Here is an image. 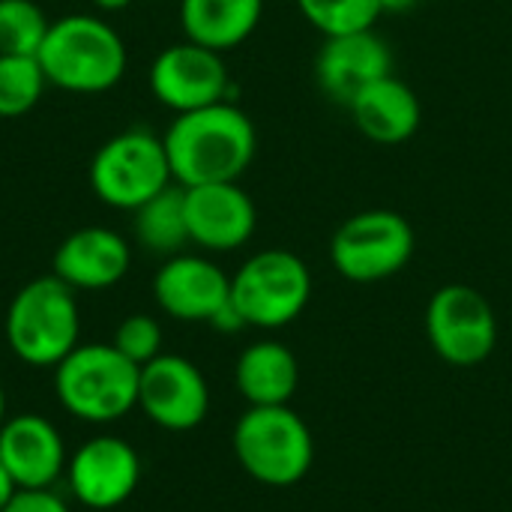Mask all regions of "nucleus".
I'll return each mask as SVG.
<instances>
[{
  "label": "nucleus",
  "mask_w": 512,
  "mask_h": 512,
  "mask_svg": "<svg viewBox=\"0 0 512 512\" xmlns=\"http://www.w3.org/2000/svg\"><path fill=\"white\" fill-rule=\"evenodd\" d=\"M210 327H213V330H219V333H240V330H243V327H249V324L243 321V315L237 312V306L228 300V303L213 315Z\"/></svg>",
  "instance_id": "nucleus-27"
},
{
  "label": "nucleus",
  "mask_w": 512,
  "mask_h": 512,
  "mask_svg": "<svg viewBox=\"0 0 512 512\" xmlns=\"http://www.w3.org/2000/svg\"><path fill=\"white\" fill-rule=\"evenodd\" d=\"M234 381L249 405H288L300 387V363L288 345L261 339L237 357Z\"/></svg>",
  "instance_id": "nucleus-19"
},
{
  "label": "nucleus",
  "mask_w": 512,
  "mask_h": 512,
  "mask_svg": "<svg viewBox=\"0 0 512 512\" xmlns=\"http://www.w3.org/2000/svg\"><path fill=\"white\" fill-rule=\"evenodd\" d=\"M138 408L165 432H192L207 420L210 387L192 360L180 354H159L141 366Z\"/></svg>",
  "instance_id": "nucleus-12"
},
{
  "label": "nucleus",
  "mask_w": 512,
  "mask_h": 512,
  "mask_svg": "<svg viewBox=\"0 0 512 512\" xmlns=\"http://www.w3.org/2000/svg\"><path fill=\"white\" fill-rule=\"evenodd\" d=\"M150 93L174 114L228 102L231 75L219 51L198 42H174L150 63Z\"/></svg>",
  "instance_id": "nucleus-10"
},
{
  "label": "nucleus",
  "mask_w": 512,
  "mask_h": 512,
  "mask_svg": "<svg viewBox=\"0 0 512 512\" xmlns=\"http://www.w3.org/2000/svg\"><path fill=\"white\" fill-rule=\"evenodd\" d=\"M36 60L48 84L66 93L96 96L123 81L129 54L123 36L105 18L72 12L48 24Z\"/></svg>",
  "instance_id": "nucleus-2"
},
{
  "label": "nucleus",
  "mask_w": 512,
  "mask_h": 512,
  "mask_svg": "<svg viewBox=\"0 0 512 512\" xmlns=\"http://www.w3.org/2000/svg\"><path fill=\"white\" fill-rule=\"evenodd\" d=\"M96 9H102V12H123V9H129L135 0H90Z\"/></svg>",
  "instance_id": "nucleus-30"
},
{
  "label": "nucleus",
  "mask_w": 512,
  "mask_h": 512,
  "mask_svg": "<svg viewBox=\"0 0 512 512\" xmlns=\"http://www.w3.org/2000/svg\"><path fill=\"white\" fill-rule=\"evenodd\" d=\"M153 300L168 318L210 324L231 300V276H225V270L210 258L180 252L156 270Z\"/></svg>",
  "instance_id": "nucleus-13"
},
{
  "label": "nucleus",
  "mask_w": 512,
  "mask_h": 512,
  "mask_svg": "<svg viewBox=\"0 0 512 512\" xmlns=\"http://www.w3.org/2000/svg\"><path fill=\"white\" fill-rule=\"evenodd\" d=\"M132 231L135 240L156 255H180L189 243V225H186V192L183 186L171 183L150 201H144L138 210H132Z\"/></svg>",
  "instance_id": "nucleus-21"
},
{
  "label": "nucleus",
  "mask_w": 512,
  "mask_h": 512,
  "mask_svg": "<svg viewBox=\"0 0 512 512\" xmlns=\"http://www.w3.org/2000/svg\"><path fill=\"white\" fill-rule=\"evenodd\" d=\"M426 336L432 351L450 366H480L498 345L492 303L471 285H444L426 306Z\"/></svg>",
  "instance_id": "nucleus-9"
},
{
  "label": "nucleus",
  "mask_w": 512,
  "mask_h": 512,
  "mask_svg": "<svg viewBox=\"0 0 512 512\" xmlns=\"http://www.w3.org/2000/svg\"><path fill=\"white\" fill-rule=\"evenodd\" d=\"M261 12L264 0H180V27L189 42L225 54L255 33Z\"/></svg>",
  "instance_id": "nucleus-20"
},
{
  "label": "nucleus",
  "mask_w": 512,
  "mask_h": 512,
  "mask_svg": "<svg viewBox=\"0 0 512 512\" xmlns=\"http://www.w3.org/2000/svg\"><path fill=\"white\" fill-rule=\"evenodd\" d=\"M141 366L126 360L111 342L78 345L54 366V396L81 423L105 426L138 408Z\"/></svg>",
  "instance_id": "nucleus-3"
},
{
  "label": "nucleus",
  "mask_w": 512,
  "mask_h": 512,
  "mask_svg": "<svg viewBox=\"0 0 512 512\" xmlns=\"http://www.w3.org/2000/svg\"><path fill=\"white\" fill-rule=\"evenodd\" d=\"M3 512H69V507L51 489H18Z\"/></svg>",
  "instance_id": "nucleus-26"
},
{
  "label": "nucleus",
  "mask_w": 512,
  "mask_h": 512,
  "mask_svg": "<svg viewBox=\"0 0 512 512\" xmlns=\"http://www.w3.org/2000/svg\"><path fill=\"white\" fill-rule=\"evenodd\" d=\"M66 483L81 507L114 510L126 504L141 483V456L117 435L87 438L66 462Z\"/></svg>",
  "instance_id": "nucleus-11"
},
{
  "label": "nucleus",
  "mask_w": 512,
  "mask_h": 512,
  "mask_svg": "<svg viewBox=\"0 0 512 512\" xmlns=\"http://www.w3.org/2000/svg\"><path fill=\"white\" fill-rule=\"evenodd\" d=\"M3 330L15 360L33 369H54L81 345V312L75 291L54 273L30 279L9 300Z\"/></svg>",
  "instance_id": "nucleus-4"
},
{
  "label": "nucleus",
  "mask_w": 512,
  "mask_h": 512,
  "mask_svg": "<svg viewBox=\"0 0 512 512\" xmlns=\"http://www.w3.org/2000/svg\"><path fill=\"white\" fill-rule=\"evenodd\" d=\"M6 420V396H3V387H0V426Z\"/></svg>",
  "instance_id": "nucleus-31"
},
{
  "label": "nucleus",
  "mask_w": 512,
  "mask_h": 512,
  "mask_svg": "<svg viewBox=\"0 0 512 512\" xmlns=\"http://www.w3.org/2000/svg\"><path fill=\"white\" fill-rule=\"evenodd\" d=\"M312 297L306 261L288 249H264L231 276V303L249 327L279 330L297 321Z\"/></svg>",
  "instance_id": "nucleus-7"
},
{
  "label": "nucleus",
  "mask_w": 512,
  "mask_h": 512,
  "mask_svg": "<svg viewBox=\"0 0 512 512\" xmlns=\"http://www.w3.org/2000/svg\"><path fill=\"white\" fill-rule=\"evenodd\" d=\"M417 237L411 222L396 210H363L345 219L330 240L336 273L357 285L384 282L408 267Z\"/></svg>",
  "instance_id": "nucleus-8"
},
{
  "label": "nucleus",
  "mask_w": 512,
  "mask_h": 512,
  "mask_svg": "<svg viewBox=\"0 0 512 512\" xmlns=\"http://www.w3.org/2000/svg\"><path fill=\"white\" fill-rule=\"evenodd\" d=\"M162 324L153 315H129L117 324L111 345L132 360L135 366H147L150 360H156L162 354Z\"/></svg>",
  "instance_id": "nucleus-25"
},
{
  "label": "nucleus",
  "mask_w": 512,
  "mask_h": 512,
  "mask_svg": "<svg viewBox=\"0 0 512 512\" xmlns=\"http://www.w3.org/2000/svg\"><path fill=\"white\" fill-rule=\"evenodd\" d=\"M48 78L33 54H0V120L24 117L45 96Z\"/></svg>",
  "instance_id": "nucleus-22"
},
{
  "label": "nucleus",
  "mask_w": 512,
  "mask_h": 512,
  "mask_svg": "<svg viewBox=\"0 0 512 512\" xmlns=\"http://www.w3.org/2000/svg\"><path fill=\"white\" fill-rule=\"evenodd\" d=\"M348 111L357 129L369 141L384 144V147L405 144L420 129V120H423L417 93L396 75H384L366 90H360L354 102L348 105Z\"/></svg>",
  "instance_id": "nucleus-18"
},
{
  "label": "nucleus",
  "mask_w": 512,
  "mask_h": 512,
  "mask_svg": "<svg viewBox=\"0 0 512 512\" xmlns=\"http://www.w3.org/2000/svg\"><path fill=\"white\" fill-rule=\"evenodd\" d=\"M51 18L36 0H0V54L39 51Z\"/></svg>",
  "instance_id": "nucleus-24"
},
{
  "label": "nucleus",
  "mask_w": 512,
  "mask_h": 512,
  "mask_svg": "<svg viewBox=\"0 0 512 512\" xmlns=\"http://www.w3.org/2000/svg\"><path fill=\"white\" fill-rule=\"evenodd\" d=\"M420 0H378V6H381V15L384 12H408V9H414Z\"/></svg>",
  "instance_id": "nucleus-29"
},
{
  "label": "nucleus",
  "mask_w": 512,
  "mask_h": 512,
  "mask_svg": "<svg viewBox=\"0 0 512 512\" xmlns=\"http://www.w3.org/2000/svg\"><path fill=\"white\" fill-rule=\"evenodd\" d=\"M18 489H15V483H12V477L6 474V468H3V462H0V512L3 507L12 501V495H15Z\"/></svg>",
  "instance_id": "nucleus-28"
},
{
  "label": "nucleus",
  "mask_w": 512,
  "mask_h": 512,
  "mask_svg": "<svg viewBox=\"0 0 512 512\" xmlns=\"http://www.w3.org/2000/svg\"><path fill=\"white\" fill-rule=\"evenodd\" d=\"M162 141L174 183L183 189L240 183L258 147L255 123L231 99L177 114Z\"/></svg>",
  "instance_id": "nucleus-1"
},
{
  "label": "nucleus",
  "mask_w": 512,
  "mask_h": 512,
  "mask_svg": "<svg viewBox=\"0 0 512 512\" xmlns=\"http://www.w3.org/2000/svg\"><path fill=\"white\" fill-rule=\"evenodd\" d=\"M234 456L252 480L285 489L309 474L315 441L288 405H249L234 426Z\"/></svg>",
  "instance_id": "nucleus-5"
},
{
  "label": "nucleus",
  "mask_w": 512,
  "mask_h": 512,
  "mask_svg": "<svg viewBox=\"0 0 512 512\" xmlns=\"http://www.w3.org/2000/svg\"><path fill=\"white\" fill-rule=\"evenodd\" d=\"M129 264L126 237L102 225L72 231L54 252V276L72 291H108L123 282Z\"/></svg>",
  "instance_id": "nucleus-17"
},
{
  "label": "nucleus",
  "mask_w": 512,
  "mask_h": 512,
  "mask_svg": "<svg viewBox=\"0 0 512 512\" xmlns=\"http://www.w3.org/2000/svg\"><path fill=\"white\" fill-rule=\"evenodd\" d=\"M0 462L15 489H51L66 474V444L42 414H15L0 426Z\"/></svg>",
  "instance_id": "nucleus-16"
},
{
  "label": "nucleus",
  "mask_w": 512,
  "mask_h": 512,
  "mask_svg": "<svg viewBox=\"0 0 512 512\" xmlns=\"http://www.w3.org/2000/svg\"><path fill=\"white\" fill-rule=\"evenodd\" d=\"M303 18L327 36H345L357 30H372L381 15L378 0H297Z\"/></svg>",
  "instance_id": "nucleus-23"
},
{
  "label": "nucleus",
  "mask_w": 512,
  "mask_h": 512,
  "mask_svg": "<svg viewBox=\"0 0 512 512\" xmlns=\"http://www.w3.org/2000/svg\"><path fill=\"white\" fill-rule=\"evenodd\" d=\"M183 192L189 243L207 252H234L252 240L258 213L240 183H207Z\"/></svg>",
  "instance_id": "nucleus-15"
},
{
  "label": "nucleus",
  "mask_w": 512,
  "mask_h": 512,
  "mask_svg": "<svg viewBox=\"0 0 512 512\" xmlns=\"http://www.w3.org/2000/svg\"><path fill=\"white\" fill-rule=\"evenodd\" d=\"M174 183L165 141L150 129L111 135L90 159V189L114 210H138Z\"/></svg>",
  "instance_id": "nucleus-6"
},
{
  "label": "nucleus",
  "mask_w": 512,
  "mask_h": 512,
  "mask_svg": "<svg viewBox=\"0 0 512 512\" xmlns=\"http://www.w3.org/2000/svg\"><path fill=\"white\" fill-rule=\"evenodd\" d=\"M384 75H393V54L375 30L327 36L315 57L318 87L342 108Z\"/></svg>",
  "instance_id": "nucleus-14"
}]
</instances>
